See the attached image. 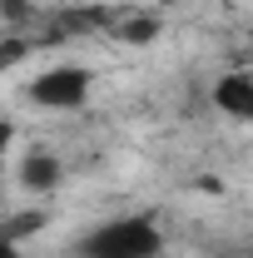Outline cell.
<instances>
[{
  "label": "cell",
  "mask_w": 253,
  "mask_h": 258,
  "mask_svg": "<svg viewBox=\"0 0 253 258\" xmlns=\"http://www.w3.org/2000/svg\"><path fill=\"white\" fill-rule=\"evenodd\" d=\"M95 95V70L85 64H50L30 80V99L40 109H80Z\"/></svg>",
  "instance_id": "obj_2"
},
{
  "label": "cell",
  "mask_w": 253,
  "mask_h": 258,
  "mask_svg": "<svg viewBox=\"0 0 253 258\" xmlns=\"http://www.w3.org/2000/svg\"><path fill=\"white\" fill-rule=\"evenodd\" d=\"M10 144H15V124L0 114V159H5V149H10Z\"/></svg>",
  "instance_id": "obj_9"
},
{
  "label": "cell",
  "mask_w": 253,
  "mask_h": 258,
  "mask_svg": "<svg viewBox=\"0 0 253 258\" xmlns=\"http://www.w3.org/2000/svg\"><path fill=\"white\" fill-rule=\"evenodd\" d=\"M15 174H20V189H25V194H55L65 184V164L55 159V154H45V149L25 154Z\"/></svg>",
  "instance_id": "obj_4"
},
{
  "label": "cell",
  "mask_w": 253,
  "mask_h": 258,
  "mask_svg": "<svg viewBox=\"0 0 253 258\" xmlns=\"http://www.w3.org/2000/svg\"><path fill=\"white\" fill-rule=\"evenodd\" d=\"M209 99H214L219 114L248 124V119H253V75H248V70H228V75H219L214 90H209Z\"/></svg>",
  "instance_id": "obj_3"
},
{
  "label": "cell",
  "mask_w": 253,
  "mask_h": 258,
  "mask_svg": "<svg viewBox=\"0 0 253 258\" xmlns=\"http://www.w3.org/2000/svg\"><path fill=\"white\" fill-rule=\"evenodd\" d=\"M35 15H40V10H35V0H0V20H5V25H10L15 35H20V30H30V25H35Z\"/></svg>",
  "instance_id": "obj_7"
},
{
  "label": "cell",
  "mask_w": 253,
  "mask_h": 258,
  "mask_svg": "<svg viewBox=\"0 0 253 258\" xmlns=\"http://www.w3.org/2000/svg\"><path fill=\"white\" fill-rule=\"evenodd\" d=\"M0 228L20 243V238H30V233H40V228H45V214H15L10 224H0Z\"/></svg>",
  "instance_id": "obj_8"
},
{
  "label": "cell",
  "mask_w": 253,
  "mask_h": 258,
  "mask_svg": "<svg viewBox=\"0 0 253 258\" xmlns=\"http://www.w3.org/2000/svg\"><path fill=\"white\" fill-rule=\"evenodd\" d=\"M114 35H119L124 45H149V40H159V20L154 15H129V20L114 25Z\"/></svg>",
  "instance_id": "obj_6"
},
{
  "label": "cell",
  "mask_w": 253,
  "mask_h": 258,
  "mask_svg": "<svg viewBox=\"0 0 253 258\" xmlns=\"http://www.w3.org/2000/svg\"><path fill=\"white\" fill-rule=\"evenodd\" d=\"M0 258H25V253H20V243H15L5 228H0Z\"/></svg>",
  "instance_id": "obj_10"
},
{
  "label": "cell",
  "mask_w": 253,
  "mask_h": 258,
  "mask_svg": "<svg viewBox=\"0 0 253 258\" xmlns=\"http://www.w3.org/2000/svg\"><path fill=\"white\" fill-rule=\"evenodd\" d=\"M159 253H164V228L149 214H124V219L95 224L75 243V258H159Z\"/></svg>",
  "instance_id": "obj_1"
},
{
  "label": "cell",
  "mask_w": 253,
  "mask_h": 258,
  "mask_svg": "<svg viewBox=\"0 0 253 258\" xmlns=\"http://www.w3.org/2000/svg\"><path fill=\"white\" fill-rule=\"evenodd\" d=\"M99 25H109V15H104V10H95V5H80V10H60V15L50 20L45 40H70V35H90V30H99Z\"/></svg>",
  "instance_id": "obj_5"
}]
</instances>
